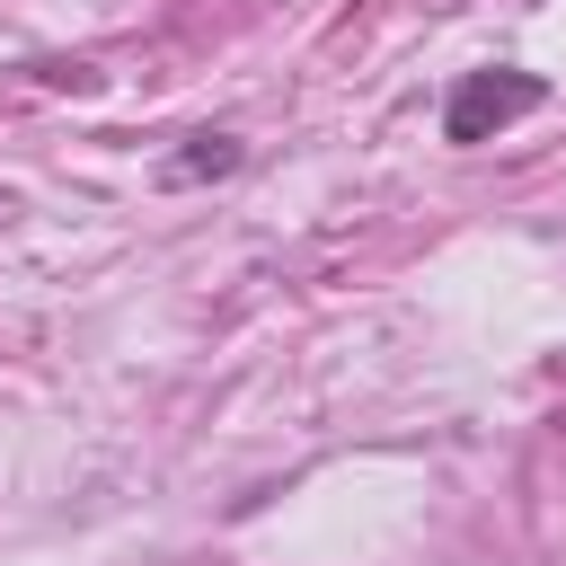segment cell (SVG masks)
<instances>
[{"label":"cell","instance_id":"cell-1","mask_svg":"<svg viewBox=\"0 0 566 566\" xmlns=\"http://www.w3.org/2000/svg\"><path fill=\"white\" fill-rule=\"evenodd\" d=\"M531 106H548V80L539 71H469L451 88V106H442V133L451 142H486V133L522 124Z\"/></svg>","mask_w":566,"mask_h":566},{"label":"cell","instance_id":"cell-2","mask_svg":"<svg viewBox=\"0 0 566 566\" xmlns=\"http://www.w3.org/2000/svg\"><path fill=\"white\" fill-rule=\"evenodd\" d=\"M221 168H239V142H230V133H203V142H195L168 177H221Z\"/></svg>","mask_w":566,"mask_h":566}]
</instances>
